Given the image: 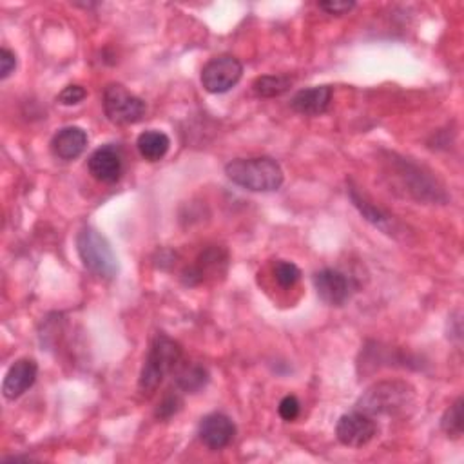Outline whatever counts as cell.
Masks as SVG:
<instances>
[{"label":"cell","instance_id":"14","mask_svg":"<svg viewBox=\"0 0 464 464\" xmlns=\"http://www.w3.org/2000/svg\"><path fill=\"white\" fill-rule=\"evenodd\" d=\"M175 383L182 392L196 394L208 383V370L198 363H187L175 370Z\"/></svg>","mask_w":464,"mask_h":464},{"label":"cell","instance_id":"22","mask_svg":"<svg viewBox=\"0 0 464 464\" xmlns=\"http://www.w3.org/2000/svg\"><path fill=\"white\" fill-rule=\"evenodd\" d=\"M86 97H88V91L83 90L82 86H76V83H75V86L64 88L57 100H59L62 106H76V104H80Z\"/></svg>","mask_w":464,"mask_h":464},{"label":"cell","instance_id":"15","mask_svg":"<svg viewBox=\"0 0 464 464\" xmlns=\"http://www.w3.org/2000/svg\"><path fill=\"white\" fill-rule=\"evenodd\" d=\"M137 147H138L142 158H145L147 161H160L169 153L171 140H169V137L161 131L149 130L138 137Z\"/></svg>","mask_w":464,"mask_h":464},{"label":"cell","instance_id":"7","mask_svg":"<svg viewBox=\"0 0 464 464\" xmlns=\"http://www.w3.org/2000/svg\"><path fill=\"white\" fill-rule=\"evenodd\" d=\"M375 436H377L375 421L359 410L352 413H345L340 421H337L335 437L345 446L361 448L368 444Z\"/></svg>","mask_w":464,"mask_h":464},{"label":"cell","instance_id":"2","mask_svg":"<svg viewBox=\"0 0 464 464\" xmlns=\"http://www.w3.org/2000/svg\"><path fill=\"white\" fill-rule=\"evenodd\" d=\"M182 363V347L178 342L171 340L165 334H158L149 349L145 358L140 379H138V390L145 396L156 392L161 385L165 375L173 374Z\"/></svg>","mask_w":464,"mask_h":464},{"label":"cell","instance_id":"18","mask_svg":"<svg viewBox=\"0 0 464 464\" xmlns=\"http://www.w3.org/2000/svg\"><path fill=\"white\" fill-rule=\"evenodd\" d=\"M350 198H352L354 205L361 210V215H363L370 224H374L375 227L385 229V224L390 222V218L383 213V210H379V208H375L374 205H370V203H368L366 200H363L354 189L350 191Z\"/></svg>","mask_w":464,"mask_h":464},{"label":"cell","instance_id":"24","mask_svg":"<svg viewBox=\"0 0 464 464\" xmlns=\"http://www.w3.org/2000/svg\"><path fill=\"white\" fill-rule=\"evenodd\" d=\"M17 67V57L8 48H3L0 51V78L6 80Z\"/></svg>","mask_w":464,"mask_h":464},{"label":"cell","instance_id":"8","mask_svg":"<svg viewBox=\"0 0 464 464\" xmlns=\"http://www.w3.org/2000/svg\"><path fill=\"white\" fill-rule=\"evenodd\" d=\"M314 287L321 302L330 307H342L350 300V279L335 269H323L314 274Z\"/></svg>","mask_w":464,"mask_h":464},{"label":"cell","instance_id":"5","mask_svg":"<svg viewBox=\"0 0 464 464\" xmlns=\"http://www.w3.org/2000/svg\"><path fill=\"white\" fill-rule=\"evenodd\" d=\"M104 111L113 123L130 125L145 116L147 106L142 98L120 86V83H109L104 91Z\"/></svg>","mask_w":464,"mask_h":464},{"label":"cell","instance_id":"23","mask_svg":"<svg viewBox=\"0 0 464 464\" xmlns=\"http://www.w3.org/2000/svg\"><path fill=\"white\" fill-rule=\"evenodd\" d=\"M356 8V3H347V0H328V3H319V10L326 12L328 15H347Z\"/></svg>","mask_w":464,"mask_h":464},{"label":"cell","instance_id":"1","mask_svg":"<svg viewBox=\"0 0 464 464\" xmlns=\"http://www.w3.org/2000/svg\"><path fill=\"white\" fill-rule=\"evenodd\" d=\"M225 175L232 184L255 193L278 191L283 184L281 165L269 156L232 160L225 165Z\"/></svg>","mask_w":464,"mask_h":464},{"label":"cell","instance_id":"10","mask_svg":"<svg viewBox=\"0 0 464 464\" xmlns=\"http://www.w3.org/2000/svg\"><path fill=\"white\" fill-rule=\"evenodd\" d=\"M90 173L102 184H114L120 180L123 171L122 153L116 145H102L90 156Z\"/></svg>","mask_w":464,"mask_h":464},{"label":"cell","instance_id":"20","mask_svg":"<svg viewBox=\"0 0 464 464\" xmlns=\"http://www.w3.org/2000/svg\"><path fill=\"white\" fill-rule=\"evenodd\" d=\"M182 406H184V399L180 397V394L178 392H169L158 403L154 415L161 421H167V419H171L173 415H177L182 410Z\"/></svg>","mask_w":464,"mask_h":464},{"label":"cell","instance_id":"3","mask_svg":"<svg viewBox=\"0 0 464 464\" xmlns=\"http://www.w3.org/2000/svg\"><path fill=\"white\" fill-rule=\"evenodd\" d=\"M415 401L413 389L405 381H379L366 389V392L358 401V410L375 417V415H401Z\"/></svg>","mask_w":464,"mask_h":464},{"label":"cell","instance_id":"12","mask_svg":"<svg viewBox=\"0 0 464 464\" xmlns=\"http://www.w3.org/2000/svg\"><path fill=\"white\" fill-rule=\"evenodd\" d=\"M332 102V88L330 86H316L309 90H302L290 100V107L305 116H319L323 114Z\"/></svg>","mask_w":464,"mask_h":464},{"label":"cell","instance_id":"21","mask_svg":"<svg viewBox=\"0 0 464 464\" xmlns=\"http://www.w3.org/2000/svg\"><path fill=\"white\" fill-rule=\"evenodd\" d=\"M300 410H302V405H300L296 396H285L279 401V406H278V412H279L281 419L288 421V423H290V421H294V419H298Z\"/></svg>","mask_w":464,"mask_h":464},{"label":"cell","instance_id":"11","mask_svg":"<svg viewBox=\"0 0 464 464\" xmlns=\"http://www.w3.org/2000/svg\"><path fill=\"white\" fill-rule=\"evenodd\" d=\"M38 375V365L33 359H19L12 368L8 370L4 383H3V394L6 399H19L24 396L36 381Z\"/></svg>","mask_w":464,"mask_h":464},{"label":"cell","instance_id":"16","mask_svg":"<svg viewBox=\"0 0 464 464\" xmlns=\"http://www.w3.org/2000/svg\"><path fill=\"white\" fill-rule=\"evenodd\" d=\"M292 86V78L287 75H265L255 80L252 90L262 98H274L287 93Z\"/></svg>","mask_w":464,"mask_h":464},{"label":"cell","instance_id":"9","mask_svg":"<svg viewBox=\"0 0 464 464\" xmlns=\"http://www.w3.org/2000/svg\"><path fill=\"white\" fill-rule=\"evenodd\" d=\"M200 441L208 450H224L229 446L236 436V427L232 419L225 413H208L200 421L198 429Z\"/></svg>","mask_w":464,"mask_h":464},{"label":"cell","instance_id":"19","mask_svg":"<svg viewBox=\"0 0 464 464\" xmlns=\"http://www.w3.org/2000/svg\"><path fill=\"white\" fill-rule=\"evenodd\" d=\"M274 278L281 287L288 288L300 281L302 271L296 263H292V262H278L274 265Z\"/></svg>","mask_w":464,"mask_h":464},{"label":"cell","instance_id":"4","mask_svg":"<svg viewBox=\"0 0 464 464\" xmlns=\"http://www.w3.org/2000/svg\"><path fill=\"white\" fill-rule=\"evenodd\" d=\"M76 250L82 265L98 278L111 279L118 272V260L106 236L93 227H83L76 236Z\"/></svg>","mask_w":464,"mask_h":464},{"label":"cell","instance_id":"13","mask_svg":"<svg viewBox=\"0 0 464 464\" xmlns=\"http://www.w3.org/2000/svg\"><path fill=\"white\" fill-rule=\"evenodd\" d=\"M88 147V135L82 128H64L60 130L51 142V149L55 153L57 158L71 161L75 158H78L83 151Z\"/></svg>","mask_w":464,"mask_h":464},{"label":"cell","instance_id":"17","mask_svg":"<svg viewBox=\"0 0 464 464\" xmlns=\"http://www.w3.org/2000/svg\"><path fill=\"white\" fill-rule=\"evenodd\" d=\"M441 429L448 437L459 439L462 436V397H459L443 415Z\"/></svg>","mask_w":464,"mask_h":464},{"label":"cell","instance_id":"6","mask_svg":"<svg viewBox=\"0 0 464 464\" xmlns=\"http://www.w3.org/2000/svg\"><path fill=\"white\" fill-rule=\"evenodd\" d=\"M243 66L236 57L222 55L208 60L201 69V86L213 95L231 91L241 80Z\"/></svg>","mask_w":464,"mask_h":464}]
</instances>
